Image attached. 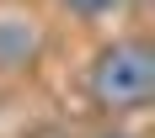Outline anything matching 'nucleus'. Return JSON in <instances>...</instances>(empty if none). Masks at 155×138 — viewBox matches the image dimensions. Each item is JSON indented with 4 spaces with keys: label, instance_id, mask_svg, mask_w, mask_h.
I'll return each mask as SVG.
<instances>
[{
    "label": "nucleus",
    "instance_id": "2",
    "mask_svg": "<svg viewBox=\"0 0 155 138\" xmlns=\"http://www.w3.org/2000/svg\"><path fill=\"white\" fill-rule=\"evenodd\" d=\"M38 48H43V32H38L32 16H16V11L0 16V75L27 69V64L38 59Z\"/></svg>",
    "mask_w": 155,
    "mask_h": 138
},
{
    "label": "nucleus",
    "instance_id": "4",
    "mask_svg": "<svg viewBox=\"0 0 155 138\" xmlns=\"http://www.w3.org/2000/svg\"><path fill=\"white\" fill-rule=\"evenodd\" d=\"M96 138H134V133H128V127H102Z\"/></svg>",
    "mask_w": 155,
    "mask_h": 138
},
{
    "label": "nucleus",
    "instance_id": "3",
    "mask_svg": "<svg viewBox=\"0 0 155 138\" xmlns=\"http://www.w3.org/2000/svg\"><path fill=\"white\" fill-rule=\"evenodd\" d=\"M70 16H80V21H102V16L123 11V0H59Z\"/></svg>",
    "mask_w": 155,
    "mask_h": 138
},
{
    "label": "nucleus",
    "instance_id": "1",
    "mask_svg": "<svg viewBox=\"0 0 155 138\" xmlns=\"http://www.w3.org/2000/svg\"><path fill=\"white\" fill-rule=\"evenodd\" d=\"M91 101L102 112H139L155 96V53L144 37H118L91 59Z\"/></svg>",
    "mask_w": 155,
    "mask_h": 138
}]
</instances>
